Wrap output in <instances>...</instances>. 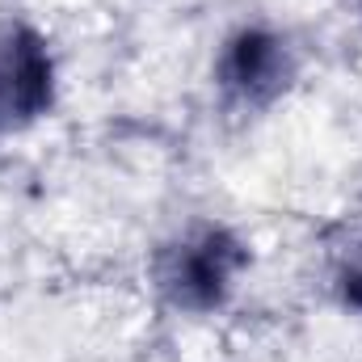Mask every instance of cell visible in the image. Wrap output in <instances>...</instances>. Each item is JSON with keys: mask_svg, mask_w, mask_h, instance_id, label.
<instances>
[{"mask_svg": "<svg viewBox=\"0 0 362 362\" xmlns=\"http://www.w3.org/2000/svg\"><path fill=\"white\" fill-rule=\"evenodd\" d=\"M337 295H341L346 308L362 312V245H354V249L346 253V262H341V270H337Z\"/></svg>", "mask_w": 362, "mask_h": 362, "instance_id": "4", "label": "cell"}, {"mask_svg": "<svg viewBox=\"0 0 362 362\" xmlns=\"http://www.w3.org/2000/svg\"><path fill=\"white\" fill-rule=\"evenodd\" d=\"M291 72H295V59L286 42L270 30H240L236 38H228L219 55V89L232 105H245V110L270 105L291 85Z\"/></svg>", "mask_w": 362, "mask_h": 362, "instance_id": "2", "label": "cell"}, {"mask_svg": "<svg viewBox=\"0 0 362 362\" xmlns=\"http://www.w3.org/2000/svg\"><path fill=\"white\" fill-rule=\"evenodd\" d=\"M47 105H51L47 42L25 25H8L0 34V131L38 118Z\"/></svg>", "mask_w": 362, "mask_h": 362, "instance_id": "3", "label": "cell"}, {"mask_svg": "<svg viewBox=\"0 0 362 362\" xmlns=\"http://www.w3.org/2000/svg\"><path fill=\"white\" fill-rule=\"evenodd\" d=\"M249 249L219 223H198L152 262L156 291L181 312H211L232 295L236 274L245 270Z\"/></svg>", "mask_w": 362, "mask_h": 362, "instance_id": "1", "label": "cell"}]
</instances>
